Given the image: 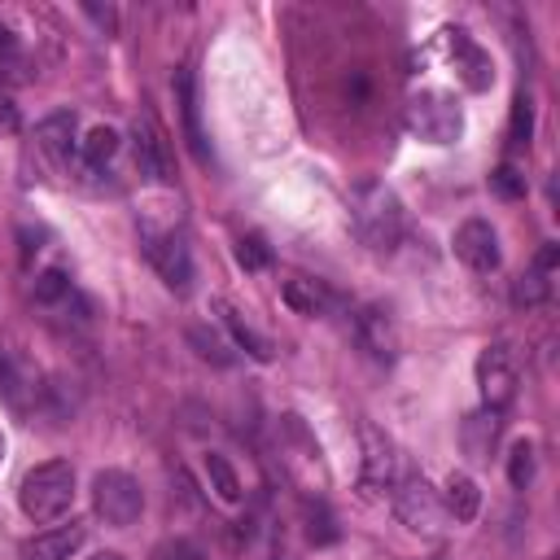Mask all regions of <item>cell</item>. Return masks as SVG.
<instances>
[{"mask_svg": "<svg viewBox=\"0 0 560 560\" xmlns=\"http://www.w3.org/2000/svg\"><path fill=\"white\" fill-rule=\"evenodd\" d=\"M74 499V468L70 459H48V464H35L22 486H18V503L31 521H57Z\"/></svg>", "mask_w": 560, "mask_h": 560, "instance_id": "cell-1", "label": "cell"}, {"mask_svg": "<svg viewBox=\"0 0 560 560\" xmlns=\"http://www.w3.org/2000/svg\"><path fill=\"white\" fill-rule=\"evenodd\" d=\"M407 131L424 144H455L464 136V105L442 92V88H424L407 101Z\"/></svg>", "mask_w": 560, "mask_h": 560, "instance_id": "cell-2", "label": "cell"}, {"mask_svg": "<svg viewBox=\"0 0 560 560\" xmlns=\"http://www.w3.org/2000/svg\"><path fill=\"white\" fill-rule=\"evenodd\" d=\"M354 228L372 249H394L402 236V206L385 184H363L354 192Z\"/></svg>", "mask_w": 560, "mask_h": 560, "instance_id": "cell-3", "label": "cell"}, {"mask_svg": "<svg viewBox=\"0 0 560 560\" xmlns=\"http://www.w3.org/2000/svg\"><path fill=\"white\" fill-rule=\"evenodd\" d=\"M92 508H96V516H101L105 525L127 529V525H136L140 512H144V490H140V481H136L131 472H122V468H101V472L92 477Z\"/></svg>", "mask_w": 560, "mask_h": 560, "instance_id": "cell-4", "label": "cell"}, {"mask_svg": "<svg viewBox=\"0 0 560 560\" xmlns=\"http://www.w3.org/2000/svg\"><path fill=\"white\" fill-rule=\"evenodd\" d=\"M516 363H512V350L508 346H486L477 354V389H481V402L486 411H503L512 398H516Z\"/></svg>", "mask_w": 560, "mask_h": 560, "instance_id": "cell-5", "label": "cell"}, {"mask_svg": "<svg viewBox=\"0 0 560 560\" xmlns=\"http://www.w3.org/2000/svg\"><path fill=\"white\" fill-rule=\"evenodd\" d=\"M144 254H149V262L158 267V276L175 289V293H188V284H192V254H188V245H184V236L179 232H153V228H144Z\"/></svg>", "mask_w": 560, "mask_h": 560, "instance_id": "cell-6", "label": "cell"}, {"mask_svg": "<svg viewBox=\"0 0 560 560\" xmlns=\"http://www.w3.org/2000/svg\"><path fill=\"white\" fill-rule=\"evenodd\" d=\"M394 516L407 525V529H424V534H433L438 529V521H442V499H438V490L424 481V477H407L402 486H398V494H394Z\"/></svg>", "mask_w": 560, "mask_h": 560, "instance_id": "cell-7", "label": "cell"}, {"mask_svg": "<svg viewBox=\"0 0 560 560\" xmlns=\"http://www.w3.org/2000/svg\"><path fill=\"white\" fill-rule=\"evenodd\" d=\"M442 35H446V48H451V61H455L464 88H468V92H486V88L494 83V61H490V52H486L481 44H472L468 31H459V26H446Z\"/></svg>", "mask_w": 560, "mask_h": 560, "instance_id": "cell-8", "label": "cell"}, {"mask_svg": "<svg viewBox=\"0 0 560 560\" xmlns=\"http://www.w3.org/2000/svg\"><path fill=\"white\" fill-rule=\"evenodd\" d=\"M359 438H363V472H359V486H363L368 494H381V490L394 486V468H398L394 442H389L376 424H363Z\"/></svg>", "mask_w": 560, "mask_h": 560, "instance_id": "cell-9", "label": "cell"}, {"mask_svg": "<svg viewBox=\"0 0 560 560\" xmlns=\"http://www.w3.org/2000/svg\"><path fill=\"white\" fill-rule=\"evenodd\" d=\"M455 258L472 271H494L499 267V232L486 219H464L455 228Z\"/></svg>", "mask_w": 560, "mask_h": 560, "instance_id": "cell-10", "label": "cell"}, {"mask_svg": "<svg viewBox=\"0 0 560 560\" xmlns=\"http://www.w3.org/2000/svg\"><path fill=\"white\" fill-rule=\"evenodd\" d=\"M88 529L79 521H66V525H52V529H39L35 538H26L18 547L22 560H70L79 547H83Z\"/></svg>", "mask_w": 560, "mask_h": 560, "instance_id": "cell-11", "label": "cell"}, {"mask_svg": "<svg viewBox=\"0 0 560 560\" xmlns=\"http://www.w3.org/2000/svg\"><path fill=\"white\" fill-rule=\"evenodd\" d=\"M131 140H136V166H140V175L166 184L171 179V149H166V136L158 131V122L153 118H136Z\"/></svg>", "mask_w": 560, "mask_h": 560, "instance_id": "cell-12", "label": "cell"}, {"mask_svg": "<svg viewBox=\"0 0 560 560\" xmlns=\"http://www.w3.org/2000/svg\"><path fill=\"white\" fill-rule=\"evenodd\" d=\"M175 101H179V114H184V136H188L192 158H197V162H210L206 131H201V105H197V83H192V70H175Z\"/></svg>", "mask_w": 560, "mask_h": 560, "instance_id": "cell-13", "label": "cell"}, {"mask_svg": "<svg viewBox=\"0 0 560 560\" xmlns=\"http://www.w3.org/2000/svg\"><path fill=\"white\" fill-rule=\"evenodd\" d=\"M35 140H39V149H44L52 162H66L70 149H74V114H70V109L48 114V118L35 127Z\"/></svg>", "mask_w": 560, "mask_h": 560, "instance_id": "cell-14", "label": "cell"}, {"mask_svg": "<svg viewBox=\"0 0 560 560\" xmlns=\"http://www.w3.org/2000/svg\"><path fill=\"white\" fill-rule=\"evenodd\" d=\"M477 508H481L477 481H472L468 472H451V477H446V494H442V512L455 516L459 525H468V521H477Z\"/></svg>", "mask_w": 560, "mask_h": 560, "instance_id": "cell-15", "label": "cell"}, {"mask_svg": "<svg viewBox=\"0 0 560 560\" xmlns=\"http://www.w3.org/2000/svg\"><path fill=\"white\" fill-rule=\"evenodd\" d=\"M284 306L315 319V315H324L332 306V293L311 276H293V280H284Z\"/></svg>", "mask_w": 560, "mask_h": 560, "instance_id": "cell-16", "label": "cell"}, {"mask_svg": "<svg viewBox=\"0 0 560 560\" xmlns=\"http://www.w3.org/2000/svg\"><path fill=\"white\" fill-rule=\"evenodd\" d=\"M359 337H363V346H368L376 359H394V328H389L385 311L368 306V311L359 315Z\"/></svg>", "mask_w": 560, "mask_h": 560, "instance_id": "cell-17", "label": "cell"}, {"mask_svg": "<svg viewBox=\"0 0 560 560\" xmlns=\"http://www.w3.org/2000/svg\"><path fill=\"white\" fill-rule=\"evenodd\" d=\"M219 315H223V324H228L232 341H236V346H241L245 354H254V359H262V363H267V359L276 354V350H271V341H267L262 332H254V328H249V324H245V319H241V315H236V311H232L228 302H219Z\"/></svg>", "mask_w": 560, "mask_h": 560, "instance_id": "cell-18", "label": "cell"}, {"mask_svg": "<svg viewBox=\"0 0 560 560\" xmlns=\"http://www.w3.org/2000/svg\"><path fill=\"white\" fill-rule=\"evenodd\" d=\"M499 438V411H481V416H468L464 424V446L472 459H490V446Z\"/></svg>", "mask_w": 560, "mask_h": 560, "instance_id": "cell-19", "label": "cell"}, {"mask_svg": "<svg viewBox=\"0 0 560 560\" xmlns=\"http://www.w3.org/2000/svg\"><path fill=\"white\" fill-rule=\"evenodd\" d=\"M547 298H551V271L525 267V271L512 280V302H516V306H542Z\"/></svg>", "mask_w": 560, "mask_h": 560, "instance_id": "cell-20", "label": "cell"}, {"mask_svg": "<svg viewBox=\"0 0 560 560\" xmlns=\"http://www.w3.org/2000/svg\"><path fill=\"white\" fill-rule=\"evenodd\" d=\"M118 131L114 127H92L88 136H83V162L92 166V171H101L105 162H114L118 158Z\"/></svg>", "mask_w": 560, "mask_h": 560, "instance_id": "cell-21", "label": "cell"}, {"mask_svg": "<svg viewBox=\"0 0 560 560\" xmlns=\"http://www.w3.org/2000/svg\"><path fill=\"white\" fill-rule=\"evenodd\" d=\"M206 477H210V490L223 499V503H236L241 499V477H236V468L223 459V455H206Z\"/></svg>", "mask_w": 560, "mask_h": 560, "instance_id": "cell-22", "label": "cell"}, {"mask_svg": "<svg viewBox=\"0 0 560 560\" xmlns=\"http://www.w3.org/2000/svg\"><path fill=\"white\" fill-rule=\"evenodd\" d=\"M529 136H534V105H529V96L521 92V96L512 101V127H508V144H512V149H529Z\"/></svg>", "mask_w": 560, "mask_h": 560, "instance_id": "cell-23", "label": "cell"}, {"mask_svg": "<svg viewBox=\"0 0 560 560\" xmlns=\"http://www.w3.org/2000/svg\"><path fill=\"white\" fill-rule=\"evenodd\" d=\"M61 298H70V276H66L61 267L39 271V276H35V302H39V306H52V302H61Z\"/></svg>", "mask_w": 560, "mask_h": 560, "instance_id": "cell-24", "label": "cell"}, {"mask_svg": "<svg viewBox=\"0 0 560 560\" xmlns=\"http://www.w3.org/2000/svg\"><path fill=\"white\" fill-rule=\"evenodd\" d=\"M490 192L503 197V201H521V197H525V175H521L512 162H503V166L490 171Z\"/></svg>", "mask_w": 560, "mask_h": 560, "instance_id": "cell-25", "label": "cell"}, {"mask_svg": "<svg viewBox=\"0 0 560 560\" xmlns=\"http://www.w3.org/2000/svg\"><path fill=\"white\" fill-rule=\"evenodd\" d=\"M236 262H241L245 271H267V267H271V249H267V241H262L258 232L241 236V241H236Z\"/></svg>", "mask_w": 560, "mask_h": 560, "instance_id": "cell-26", "label": "cell"}, {"mask_svg": "<svg viewBox=\"0 0 560 560\" xmlns=\"http://www.w3.org/2000/svg\"><path fill=\"white\" fill-rule=\"evenodd\" d=\"M508 481H512L516 490H525V486L534 481V446H529V442H516V446L508 451Z\"/></svg>", "mask_w": 560, "mask_h": 560, "instance_id": "cell-27", "label": "cell"}, {"mask_svg": "<svg viewBox=\"0 0 560 560\" xmlns=\"http://www.w3.org/2000/svg\"><path fill=\"white\" fill-rule=\"evenodd\" d=\"M306 538L315 542V547H324V542H332L337 538V525H332V512L324 508V503H306Z\"/></svg>", "mask_w": 560, "mask_h": 560, "instance_id": "cell-28", "label": "cell"}, {"mask_svg": "<svg viewBox=\"0 0 560 560\" xmlns=\"http://www.w3.org/2000/svg\"><path fill=\"white\" fill-rule=\"evenodd\" d=\"M188 341L197 346V354H201V359H214V363H232L228 346H223L214 332H206V328H188Z\"/></svg>", "mask_w": 560, "mask_h": 560, "instance_id": "cell-29", "label": "cell"}, {"mask_svg": "<svg viewBox=\"0 0 560 560\" xmlns=\"http://www.w3.org/2000/svg\"><path fill=\"white\" fill-rule=\"evenodd\" d=\"M153 560H210V556L197 542H188V538H171V542H162L153 551Z\"/></svg>", "mask_w": 560, "mask_h": 560, "instance_id": "cell-30", "label": "cell"}, {"mask_svg": "<svg viewBox=\"0 0 560 560\" xmlns=\"http://www.w3.org/2000/svg\"><path fill=\"white\" fill-rule=\"evenodd\" d=\"M18 127H22V118H18V105H13V101L0 92V131L9 136V131H18Z\"/></svg>", "mask_w": 560, "mask_h": 560, "instance_id": "cell-31", "label": "cell"}, {"mask_svg": "<svg viewBox=\"0 0 560 560\" xmlns=\"http://www.w3.org/2000/svg\"><path fill=\"white\" fill-rule=\"evenodd\" d=\"M83 13H88V18H96L105 31H114V26H118V13H114L109 4H105V9H101V4H83Z\"/></svg>", "mask_w": 560, "mask_h": 560, "instance_id": "cell-32", "label": "cell"}, {"mask_svg": "<svg viewBox=\"0 0 560 560\" xmlns=\"http://www.w3.org/2000/svg\"><path fill=\"white\" fill-rule=\"evenodd\" d=\"M18 48V35L9 31V22H0V57H9Z\"/></svg>", "mask_w": 560, "mask_h": 560, "instance_id": "cell-33", "label": "cell"}, {"mask_svg": "<svg viewBox=\"0 0 560 560\" xmlns=\"http://www.w3.org/2000/svg\"><path fill=\"white\" fill-rule=\"evenodd\" d=\"M92 560H127V556H122V551H96Z\"/></svg>", "mask_w": 560, "mask_h": 560, "instance_id": "cell-34", "label": "cell"}, {"mask_svg": "<svg viewBox=\"0 0 560 560\" xmlns=\"http://www.w3.org/2000/svg\"><path fill=\"white\" fill-rule=\"evenodd\" d=\"M4 451H9V442H4V433H0V464H4Z\"/></svg>", "mask_w": 560, "mask_h": 560, "instance_id": "cell-35", "label": "cell"}, {"mask_svg": "<svg viewBox=\"0 0 560 560\" xmlns=\"http://www.w3.org/2000/svg\"><path fill=\"white\" fill-rule=\"evenodd\" d=\"M0 372H4V350H0Z\"/></svg>", "mask_w": 560, "mask_h": 560, "instance_id": "cell-36", "label": "cell"}]
</instances>
